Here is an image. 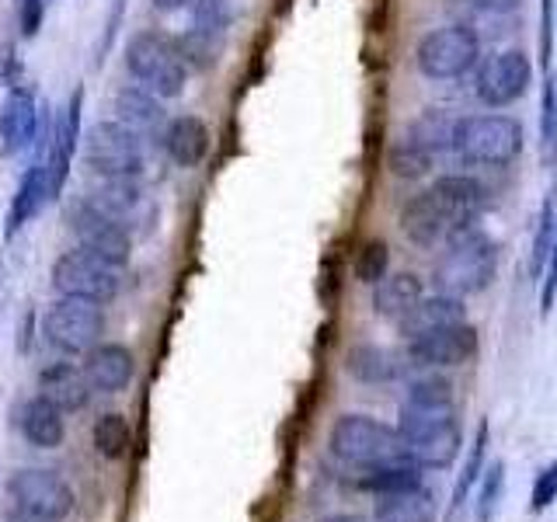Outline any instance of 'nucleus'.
<instances>
[{
    "label": "nucleus",
    "mask_w": 557,
    "mask_h": 522,
    "mask_svg": "<svg viewBox=\"0 0 557 522\" xmlns=\"http://www.w3.org/2000/svg\"><path fill=\"white\" fill-rule=\"evenodd\" d=\"M498 269V251H495V240L487 237L478 223L463 226V231H453L446 237V251L435 265V286L440 293L449 296H474L484 293L492 286Z\"/></svg>",
    "instance_id": "1"
},
{
    "label": "nucleus",
    "mask_w": 557,
    "mask_h": 522,
    "mask_svg": "<svg viewBox=\"0 0 557 522\" xmlns=\"http://www.w3.org/2000/svg\"><path fill=\"white\" fill-rule=\"evenodd\" d=\"M331 452L356 470H376L397 460H411L400 432L370 414H342L331 428Z\"/></svg>",
    "instance_id": "2"
},
{
    "label": "nucleus",
    "mask_w": 557,
    "mask_h": 522,
    "mask_svg": "<svg viewBox=\"0 0 557 522\" xmlns=\"http://www.w3.org/2000/svg\"><path fill=\"white\" fill-rule=\"evenodd\" d=\"M122 63H126L133 84L147 87L150 95L164 101L178 98L188 84V66L178 57V46L161 32H136L122 49Z\"/></svg>",
    "instance_id": "3"
},
{
    "label": "nucleus",
    "mask_w": 557,
    "mask_h": 522,
    "mask_svg": "<svg viewBox=\"0 0 557 522\" xmlns=\"http://www.w3.org/2000/svg\"><path fill=\"white\" fill-rule=\"evenodd\" d=\"M84 164L87 174L101 178H144L150 164L147 139L122 126L119 119H101L84 136Z\"/></svg>",
    "instance_id": "4"
},
{
    "label": "nucleus",
    "mask_w": 557,
    "mask_h": 522,
    "mask_svg": "<svg viewBox=\"0 0 557 522\" xmlns=\"http://www.w3.org/2000/svg\"><path fill=\"white\" fill-rule=\"evenodd\" d=\"M453 150L467 164L505 167L522 153V126L512 115H498V112L457 119Z\"/></svg>",
    "instance_id": "5"
},
{
    "label": "nucleus",
    "mask_w": 557,
    "mask_h": 522,
    "mask_svg": "<svg viewBox=\"0 0 557 522\" xmlns=\"http://www.w3.org/2000/svg\"><path fill=\"white\" fill-rule=\"evenodd\" d=\"M449 425H457V400H453V383L443 376H422L411 383V390L400 405L397 432L400 439L418 443L425 435H435Z\"/></svg>",
    "instance_id": "6"
},
{
    "label": "nucleus",
    "mask_w": 557,
    "mask_h": 522,
    "mask_svg": "<svg viewBox=\"0 0 557 522\" xmlns=\"http://www.w3.org/2000/svg\"><path fill=\"white\" fill-rule=\"evenodd\" d=\"M52 286L60 296H77V300L104 307L122 289V269L84 248H70L52 261Z\"/></svg>",
    "instance_id": "7"
},
{
    "label": "nucleus",
    "mask_w": 557,
    "mask_h": 522,
    "mask_svg": "<svg viewBox=\"0 0 557 522\" xmlns=\"http://www.w3.org/2000/svg\"><path fill=\"white\" fill-rule=\"evenodd\" d=\"M46 341L63 356H87L104 335V310L101 303L77 300V296H60L49 303L42 318Z\"/></svg>",
    "instance_id": "8"
},
{
    "label": "nucleus",
    "mask_w": 557,
    "mask_h": 522,
    "mask_svg": "<svg viewBox=\"0 0 557 522\" xmlns=\"http://www.w3.org/2000/svg\"><path fill=\"white\" fill-rule=\"evenodd\" d=\"M87 191L84 196L91 199L104 216H112L122 231L129 237L150 234L157 223V202L144 188L139 178H101V174H87Z\"/></svg>",
    "instance_id": "9"
},
{
    "label": "nucleus",
    "mask_w": 557,
    "mask_h": 522,
    "mask_svg": "<svg viewBox=\"0 0 557 522\" xmlns=\"http://www.w3.org/2000/svg\"><path fill=\"white\" fill-rule=\"evenodd\" d=\"M8 498L14 509H22L35 519L46 522H63L74 512V487H70L57 470H42V467H25L14 470L8 477Z\"/></svg>",
    "instance_id": "10"
},
{
    "label": "nucleus",
    "mask_w": 557,
    "mask_h": 522,
    "mask_svg": "<svg viewBox=\"0 0 557 522\" xmlns=\"http://www.w3.org/2000/svg\"><path fill=\"white\" fill-rule=\"evenodd\" d=\"M63 216H66L70 234L77 237V248L91 251V254H98L104 261H112V265H119V269L129 265L133 237L122 231V226L112 216H104L87 196L70 199L63 206Z\"/></svg>",
    "instance_id": "11"
},
{
    "label": "nucleus",
    "mask_w": 557,
    "mask_h": 522,
    "mask_svg": "<svg viewBox=\"0 0 557 522\" xmlns=\"http://www.w3.org/2000/svg\"><path fill=\"white\" fill-rule=\"evenodd\" d=\"M49 136V115L32 84H11L0 101V157H17L42 147Z\"/></svg>",
    "instance_id": "12"
},
{
    "label": "nucleus",
    "mask_w": 557,
    "mask_h": 522,
    "mask_svg": "<svg viewBox=\"0 0 557 522\" xmlns=\"http://www.w3.org/2000/svg\"><path fill=\"white\" fill-rule=\"evenodd\" d=\"M481 57V42L474 28L467 25H443L429 32L414 49V63L429 80H453L463 77Z\"/></svg>",
    "instance_id": "13"
},
{
    "label": "nucleus",
    "mask_w": 557,
    "mask_h": 522,
    "mask_svg": "<svg viewBox=\"0 0 557 522\" xmlns=\"http://www.w3.org/2000/svg\"><path fill=\"white\" fill-rule=\"evenodd\" d=\"M84 126V87L77 84L70 98L63 101V109L57 112V119L49 122V136L42 150V164L49 174V196L57 202L63 196V185L70 178V164H74V153L81 147V129Z\"/></svg>",
    "instance_id": "14"
},
{
    "label": "nucleus",
    "mask_w": 557,
    "mask_h": 522,
    "mask_svg": "<svg viewBox=\"0 0 557 522\" xmlns=\"http://www.w3.org/2000/svg\"><path fill=\"white\" fill-rule=\"evenodd\" d=\"M533 84V63L522 49H502L487 57L478 70L474 95L487 109H505V104L519 101Z\"/></svg>",
    "instance_id": "15"
},
{
    "label": "nucleus",
    "mask_w": 557,
    "mask_h": 522,
    "mask_svg": "<svg viewBox=\"0 0 557 522\" xmlns=\"http://www.w3.org/2000/svg\"><path fill=\"white\" fill-rule=\"evenodd\" d=\"M474 352H478V331L470 324H457V327L432 331V335H422V338H411L405 359H411V365L446 370V365L467 362Z\"/></svg>",
    "instance_id": "16"
},
{
    "label": "nucleus",
    "mask_w": 557,
    "mask_h": 522,
    "mask_svg": "<svg viewBox=\"0 0 557 522\" xmlns=\"http://www.w3.org/2000/svg\"><path fill=\"white\" fill-rule=\"evenodd\" d=\"M84 376L95 394H122L136 376V359L126 345L119 341H98L84 356Z\"/></svg>",
    "instance_id": "17"
},
{
    "label": "nucleus",
    "mask_w": 557,
    "mask_h": 522,
    "mask_svg": "<svg viewBox=\"0 0 557 522\" xmlns=\"http://www.w3.org/2000/svg\"><path fill=\"white\" fill-rule=\"evenodd\" d=\"M112 112L122 126H129L133 133H139L144 139H161L164 126H168V112H164V98L150 95L147 87L139 84H126L112 95Z\"/></svg>",
    "instance_id": "18"
},
{
    "label": "nucleus",
    "mask_w": 557,
    "mask_h": 522,
    "mask_svg": "<svg viewBox=\"0 0 557 522\" xmlns=\"http://www.w3.org/2000/svg\"><path fill=\"white\" fill-rule=\"evenodd\" d=\"M432 191H435V199L443 202L453 231H463V226L478 223L487 209V191L478 178H470V174H443V178L432 185Z\"/></svg>",
    "instance_id": "19"
},
{
    "label": "nucleus",
    "mask_w": 557,
    "mask_h": 522,
    "mask_svg": "<svg viewBox=\"0 0 557 522\" xmlns=\"http://www.w3.org/2000/svg\"><path fill=\"white\" fill-rule=\"evenodd\" d=\"M49 202H52V196H49V174H46V164H42V157H39L35 164H28V171L22 174V182H17L14 196H11L8 216H4V240H14L35 216L42 213Z\"/></svg>",
    "instance_id": "20"
},
{
    "label": "nucleus",
    "mask_w": 557,
    "mask_h": 522,
    "mask_svg": "<svg viewBox=\"0 0 557 522\" xmlns=\"http://www.w3.org/2000/svg\"><path fill=\"white\" fill-rule=\"evenodd\" d=\"M400 231H405V237L418 244V248H432L435 240H446L453 234L446 209L435 199L432 188L418 191V196L405 202V209H400Z\"/></svg>",
    "instance_id": "21"
},
{
    "label": "nucleus",
    "mask_w": 557,
    "mask_h": 522,
    "mask_svg": "<svg viewBox=\"0 0 557 522\" xmlns=\"http://www.w3.org/2000/svg\"><path fill=\"white\" fill-rule=\"evenodd\" d=\"M39 397L49 400L63 414L81 411L91 400V383L84 376V365L74 362H52L39 373Z\"/></svg>",
    "instance_id": "22"
},
{
    "label": "nucleus",
    "mask_w": 557,
    "mask_h": 522,
    "mask_svg": "<svg viewBox=\"0 0 557 522\" xmlns=\"http://www.w3.org/2000/svg\"><path fill=\"white\" fill-rule=\"evenodd\" d=\"M457 324H467V307H463L460 296H449V293L422 296L408 318L397 321L400 335H405L408 341L432 335V331H443V327H457Z\"/></svg>",
    "instance_id": "23"
},
{
    "label": "nucleus",
    "mask_w": 557,
    "mask_h": 522,
    "mask_svg": "<svg viewBox=\"0 0 557 522\" xmlns=\"http://www.w3.org/2000/svg\"><path fill=\"white\" fill-rule=\"evenodd\" d=\"M161 147L178 167H199L209 153V129L199 115H174L161 133Z\"/></svg>",
    "instance_id": "24"
},
{
    "label": "nucleus",
    "mask_w": 557,
    "mask_h": 522,
    "mask_svg": "<svg viewBox=\"0 0 557 522\" xmlns=\"http://www.w3.org/2000/svg\"><path fill=\"white\" fill-rule=\"evenodd\" d=\"M14 422H17V428H22L25 443L35 446V449H57V446H63V435H66L63 411H57L39 394L17 405Z\"/></svg>",
    "instance_id": "25"
},
{
    "label": "nucleus",
    "mask_w": 557,
    "mask_h": 522,
    "mask_svg": "<svg viewBox=\"0 0 557 522\" xmlns=\"http://www.w3.org/2000/svg\"><path fill=\"white\" fill-rule=\"evenodd\" d=\"M422 296H425V289H422V278L418 275H411V272L383 275L373 286V310H376V318H387L397 324L408 318Z\"/></svg>",
    "instance_id": "26"
},
{
    "label": "nucleus",
    "mask_w": 557,
    "mask_h": 522,
    "mask_svg": "<svg viewBox=\"0 0 557 522\" xmlns=\"http://www.w3.org/2000/svg\"><path fill=\"white\" fill-rule=\"evenodd\" d=\"M373 515L376 522H435V498L422 484L405 487V492L376 495Z\"/></svg>",
    "instance_id": "27"
},
{
    "label": "nucleus",
    "mask_w": 557,
    "mask_h": 522,
    "mask_svg": "<svg viewBox=\"0 0 557 522\" xmlns=\"http://www.w3.org/2000/svg\"><path fill=\"white\" fill-rule=\"evenodd\" d=\"M345 370L352 373L359 383H391V380L400 376V370H405V362H400V356L391 352V348L362 341V345L352 348V352H348Z\"/></svg>",
    "instance_id": "28"
},
{
    "label": "nucleus",
    "mask_w": 557,
    "mask_h": 522,
    "mask_svg": "<svg viewBox=\"0 0 557 522\" xmlns=\"http://www.w3.org/2000/svg\"><path fill=\"white\" fill-rule=\"evenodd\" d=\"M460 446H463L460 425H449V428L435 432V435H425V439H418V443H408L405 449H408L411 463L429 467V470H446V467L457 463Z\"/></svg>",
    "instance_id": "29"
},
{
    "label": "nucleus",
    "mask_w": 557,
    "mask_h": 522,
    "mask_svg": "<svg viewBox=\"0 0 557 522\" xmlns=\"http://www.w3.org/2000/svg\"><path fill=\"white\" fill-rule=\"evenodd\" d=\"M178 57L185 60L188 70H213L223 57V46H226V35H213V32H202V28H185L178 39Z\"/></svg>",
    "instance_id": "30"
},
{
    "label": "nucleus",
    "mask_w": 557,
    "mask_h": 522,
    "mask_svg": "<svg viewBox=\"0 0 557 522\" xmlns=\"http://www.w3.org/2000/svg\"><path fill=\"white\" fill-rule=\"evenodd\" d=\"M453 133H457V119H449L443 109L422 112L408 129V136L414 139V144L422 147L425 153H432V157L453 150Z\"/></svg>",
    "instance_id": "31"
},
{
    "label": "nucleus",
    "mask_w": 557,
    "mask_h": 522,
    "mask_svg": "<svg viewBox=\"0 0 557 522\" xmlns=\"http://www.w3.org/2000/svg\"><path fill=\"white\" fill-rule=\"evenodd\" d=\"M422 484V467L411 460H397L376 470H359V487L373 495H391V492H405V487Z\"/></svg>",
    "instance_id": "32"
},
{
    "label": "nucleus",
    "mask_w": 557,
    "mask_h": 522,
    "mask_svg": "<svg viewBox=\"0 0 557 522\" xmlns=\"http://www.w3.org/2000/svg\"><path fill=\"white\" fill-rule=\"evenodd\" d=\"M129 443H133V428L126 422V414L104 411L95 422V449L104 460H122L129 452Z\"/></svg>",
    "instance_id": "33"
},
{
    "label": "nucleus",
    "mask_w": 557,
    "mask_h": 522,
    "mask_svg": "<svg viewBox=\"0 0 557 522\" xmlns=\"http://www.w3.org/2000/svg\"><path fill=\"white\" fill-rule=\"evenodd\" d=\"M484 452H487V422L478 425L474 432V443L467 446V460H463V474L457 477V487H453V501H449V515H457L463 509V501L470 495V487H474L484 474Z\"/></svg>",
    "instance_id": "34"
},
{
    "label": "nucleus",
    "mask_w": 557,
    "mask_h": 522,
    "mask_svg": "<svg viewBox=\"0 0 557 522\" xmlns=\"http://www.w3.org/2000/svg\"><path fill=\"white\" fill-rule=\"evenodd\" d=\"M432 161H435V157L418 147L408 133L400 136L394 144V150H391V171L397 174V178H422V174H429Z\"/></svg>",
    "instance_id": "35"
},
{
    "label": "nucleus",
    "mask_w": 557,
    "mask_h": 522,
    "mask_svg": "<svg viewBox=\"0 0 557 522\" xmlns=\"http://www.w3.org/2000/svg\"><path fill=\"white\" fill-rule=\"evenodd\" d=\"M234 22V4L231 0H191V28L226 35Z\"/></svg>",
    "instance_id": "36"
},
{
    "label": "nucleus",
    "mask_w": 557,
    "mask_h": 522,
    "mask_svg": "<svg viewBox=\"0 0 557 522\" xmlns=\"http://www.w3.org/2000/svg\"><path fill=\"white\" fill-rule=\"evenodd\" d=\"M391 265V251L383 240H366L359 254H356V278L366 286H376L383 275H387Z\"/></svg>",
    "instance_id": "37"
},
{
    "label": "nucleus",
    "mask_w": 557,
    "mask_h": 522,
    "mask_svg": "<svg viewBox=\"0 0 557 522\" xmlns=\"http://www.w3.org/2000/svg\"><path fill=\"white\" fill-rule=\"evenodd\" d=\"M484 484H481V495H478V522H492L498 512V501L505 492V463L495 460L492 467H484Z\"/></svg>",
    "instance_id": "38"
},
{
    "label": "nucleus",
    "mask_w": 557,
    "mask_h": 522,
    "mask_svg": "<svg viewBox=\"0 0 557 522\" xmlns=\"http://www.w3.org/2000/svg\"><path fill=\"white\" fill-rule=\"evenodd\" d=\"M554 251V202H544V216L536 223V237H533V275L544 272Z\"/></svg>",
    "instance_id": "39"
},
{
    "label": "nucleus",
    "mask_w": 557,
    "mask_h": 522,
    "mask_svg": "<svg viewBox=\"0 0 557 522\" xmlns=\"http://www.w3.org/2000/svg\"><path fill=\"white\" fill-rule=\"evenodd\" d=\"M557 501V460L550 463V467H544L536 474V481H533V498H530V509L533 512H544V509H550V505Z\"/></svg>",
    "instance_id": "40"
},
{
    "label": "nucleus",
    "mask_w": 557,
    "mask_h": 522,
    "mask_svg": "<svg viewBox=\"0 0 557 522\" xmlns=\"http://www.w3.org/2000/svg\"><path fill=\"white\" fill-rule=\"evenodd\" d=\"M554 60V0H540V63L550 70Z\"/></svg>",
    "instance_id": "41"
},
{
    "label": "nucleus",
    "mask_w": 557,
    "mask_h": 522,
    "mask_svg": "<svg viewBox=\"0 0 557 522\" xmlns=\"http://www.w3.org/2000/svg\"><path fill=\"white\" fill-rule=\"evenodd\" d=\"M467 4L478 11H487V14H509L522 4V0H467Z\"/></svg>",
    "instance_id": "42"
},
{
    "label": "nucleus",
    "mask_w": 557,
    "mask_h": 522,
    "mask_svg": "<svg viewBox=\"0 0 557 522\" xmlns=\"http://www.w3.org/2000/svg\"><path fill=\"white\" fill-rule=\"evenodd\" d=\"M150 4H153L157 11H164V14H171V11H182V8H191V0H150Z\"/></svg>",
    "instance_id": "43"
},
{
    "label": "nucleus",
    "mask_w": 557,
    "mask_h": 522,
    "mask_svg": "<svg viewBox=\"0 0 557 522\" xmlns=\"http://www.w3.org/2000/svg\"><path fill=\"white\" fill-rule=\"evenodd\" d=\"M4 522H46V519H35V515H28V512H22V509H11V512L4 515Z\"/></svg>",
    "instance_id": "44"
},
{
    "label": "nucleus",
    "mask_w": 557,
    "mask_h": 522,
    "mask_svg": "<svg viewBox=\"0 0 557 522\" xmlns=\"http://www.w3.org/2000/svg\"><path fill=\"white\" fill-rule=\"evenodd\" d=\"M321 522H362V519H356V515H327Z\"/></svg>",
    "instance_id": "45"
},
{
    "label": "nucleus",
    "mask_w": 557,
    "mask_h": 522,
    "mask_svg": "<svg viewBox=\"0 0 557 522\" xmlns=\"http://www.w3.org/2000/svg\"><path fill=\"white\" fill-rule=\"evenodd\" d=\"M550 258H554V261H557V240H554V251H550Z\"/></svg>",
    "instance_id": "46"
},
{
    "label": "nucleus",
    "mask_w": 557,
    "mask_h": 522,
    "mask_svg": "<svg viewBox=\"0 0 557 522\" xmlns=\"http://www.w3.org/2000/svg\"><path fill=\"white\" fill-rule=\"evenodd\" d=\"M554 104H557V80H554Z\"/></svg>",
    "instance_id": "47"
}]
</instances>
